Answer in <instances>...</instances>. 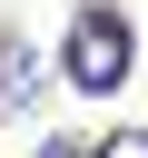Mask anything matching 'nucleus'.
<instances>
[{
    "mask_svg": "<svg viewBox=\"0 0 148 158\" xmlns=\"http://www.w3.org/2000/svg\"><path fill=\"white\" fill-rule=\"evenodd\" d=\"M128 59H138V30L109 10V0H89V10H69V40H59V69L99 99V89H118L128 79Z\"/></svg>",
    "mask_w": 148,
    "mask_h": 158,
    "instance_id": "nucleus-1",
    "label": "nucleus"
},
{
    "mask_svg": "<svg viewBox=\"0 0 148 158\" xmlns=\"http://www.w3.org/2000/svg\"><path fill=\"white\" fill-rule=\"evenodd\" d=\"M39 99V59H30V40H0V118H20Z\"/></svg>",
    "mask_w": 148,
    "mask_h": 158,
    "instance_id": "nucleus-2",
    "label": "nucleus"
},
{
    "mask_svg": "<svg viewBox=\"0 0 148 158\" xmlns=\"http://www.w3.org/2000/svg\"><path fill=\"white\" fill-rule=\"evenodd\" d=\"M39 158H109V138H49Z\"/></svg>",
    "mask_w": 148,
    "mask_h": 158,
    "instance_id": "nucleus-3",
    "label": "nucleus"
},
{
    "mask_svg": "<svg viewBox=\"0 0 148 158\" xmlns=\"http://www.w3.org/2000/svg\"><path fill=\"white\" fill-rule=\"evenodd\" d=\"M109 158H148V128H138V138H109Z\"/></svg>",
    "mask_w": 148,
    "mask_h": 158,
    "instance_id": "nucleus-4",
    "label": "nucleus"
}]
</instances>
